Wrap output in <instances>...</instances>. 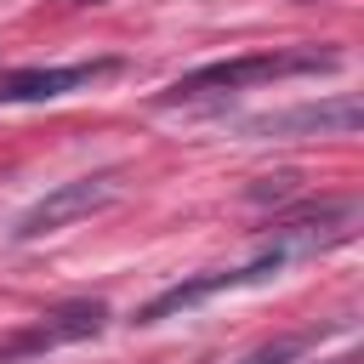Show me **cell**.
Segmentation results:
<instances>
[{
	"label": "cell",
	"instance_id": "cell-1",
	"mask_svg": "<svg viewBox=\"0 0 364 364\" xmlns=\"http://www.w3.org/2000/svg\"><path fill=\"white\" fill-rule=\"evenodd\" d=\"M341 68V51H318V46H284V51H245V57H222V63H199L182 80H171L159 91V102H193V97H228L262 80H290V74H330Z\"/></svg>",
	"mask_w": 364,
	"mask_h": 364
},
{
	"label": "cell",
	"instance_id": "cell-2",
	"mask_svg": "<svg viewBox=\"0 0 364 364\" xmlns=\"http://www.w3.org/2000/svg\"><path fill=\"white\" fill-rule=\"evenodd\" d=\"M119 199V171H91V176H74V182H57L51 193H40L17 222H11V239H40V233H57L102 205Z\"/></svg>",
	"mask_w": 364,
	"mask_h": 364
},
{
	"label": "cell",
	"instance_id": "cell-3",
	"mask_svg": "<svg viewBox=\"0 0 364 364\" xmlns=\"http://www.w3.org/2000/svg\"><path fill=\"white\" fill-rule=\"evenodd\" d=\"M284 262H290L284 250H262L250 267H216V273H193V279H182V284L159 290L154 301H142V307H136V324H159V318H171V313H182V307H199V301L222 296V290H239V284H262V279H273Z\"/></svg>",
	"mask_w": 364,
	"mask_h": 364
},
{
	"label": "cell",
	"instance_id": "cell-4",
	"mask_svg": "<svg viewBox=\"0 0 364 364\" xmlns=\"http://www.w3.org/2000/svg\"><path fill=\"white\" fill-rule=\"evenodd\" d=\"M108 324V301H63V307H51L46 318H34L28 330H17V336H6L0 341V364H11V358H34V353H51V347H68V341H85V336H97Z\"/></svg>",
	"mask_w": 364,
	"mask_h": 364
},
{
	"label": "cell",
	"instance_id": "cell-5",
	"mask_svg": "<svg viewBox=\"0 0 364 364\" xmlns=\"http://www.w3.org/2000/svg\"><path fill=\"white\" fill-rule=\"evenodd\" d=\"M358 216H364V205H358L353 193H341V199H318V205L290 210V216H279V222H273V250L296 256V250H324V245H341V239H353Z\"/></svg>",
	"mask_w": 364,
	"mask_h": 364
},
{
	"label": "cell",
	"instance_id": "cell-6",
	"mask_svg": "<svg viewBox=\"0 0 364 364\" xmlns=\"http://www.w3.org/2000/svg\"><path fill=\"white\" fill-rule=\"evenodd\" d=\"M119 57H91V63H51V68H11L0 74V102H51V97H68L102 74H114Z\"/></svg>",
	"mask_w": 364,
	"mask_h": 364
},
{
	"label": "cell",
	"instance_id": "cell-7",
	"mask_svg": "<svg viewBox=\"0 0 364 364\" xmlns=\"http://www.w3.org/2000/svg\"><path fill=\"white\" fill-rule=\"evenodd\" d=\"M364 125V108L358 97H330V102H301V108H279V114H256L245 119V131L256 136H290V131H336V136H353Z\"/></svg>",
	"mask_w": 364,
	"mask_h": 364
},
{
	"label": "cell",
	"instance_id": "cell-8",
	"mask_svg": "<svg viewBox=\"0 0 364 364\" xmlns=\"http://www.w3.org/2000/svg\"><path fill=\"white\" fill-rule=\"evenodd\" d=\"M313 341H318V330H296V336H279V341H267V347L245 353L239 364H296V358H301Z\"/></svg>",
	"mask_w": 364,
	"mask_h": 364
},
{
	"label": "cell",
	"instance_id": "cell-9",
	"mask_svg": "<svg viewBox=\"0 0 364 364\" xmlns=\"http://www.w3.org/2000/svg\"><path fill=\"white\" fill-rule=\"evenodd\" d=\"M290 193H296V176H290V171L262 176V182H250V188H245V199H256V205H267V199H290Z\"/></svg>",
	"mask_w": 364,
	"mask_h": 364
},
{
	"label": "cell",
	"instance_id": "cell-10",
	"mask_svg": "<svg viewBox=\"0 0 364 364\" xmlns=\"http://www.w3.org/2000/svg\"><path fill=\"white\" fill-rule=\"evenodd\" d=\"M68 6H102V0H68Z\"/></svg>",
	"mask_w": 364,
	"mask_h": 364
},
{
	"label": "cell",
	"instance_id": "cell-11",
	"mask_svg": "<svg viewBox=\"0 0 364 364\" xmlns=\"http://www.w3.org/2000/svg\"><path fill=\"white\" fill-rule=\"evenodd\" d=\"M336 364H358V358H336Z\"/></svg>",
	"mask_w": 364,
	"mask_h": 364
}]
</instances>
